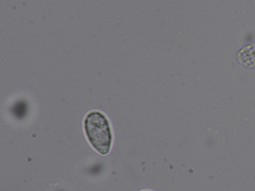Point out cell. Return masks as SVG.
<instances>
[{
  "label": "cell",
  "instance_id": "7a4b0ae2",
  "mask_svg": "<svg viewBox=\"0 0 255 191\" xmlns=\"http://www.w3.org/2000/svg\"></svg>",
  "mask_w": 255,
  "mask_h": 191
},
{
  "label": "cell",
  "instance_id": "6da1fadb",
  "mask_svg": "<svg viewBox=\"0 0 255 191\" xmlns=\"http://www.w3.org/2000/svg\"><path fill=\"white\" fill-rule=\"evenodd\" d=\"M84 128L88 140L101 155L110 152L112 146V132L110 122L104 113L92 111L84 120Z\"/></svg>",
  "mask_w": 255,
  "mask_h": 191
}]
</instances>
